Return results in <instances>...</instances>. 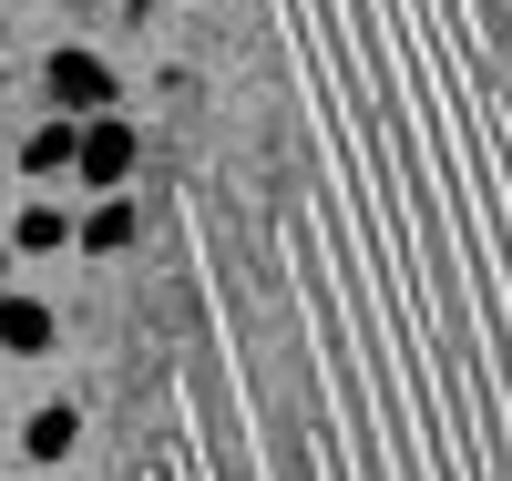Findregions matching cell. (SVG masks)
Returning <instances> with one entry per match:
<instances>
[{"label": "cell", "instance_id": "6da1fadb", "mask_svg": "<svg viewBox=\"0 0 512 481\" xmlns=\"http://www.w3.org/2000/svg\"><path fill=\"white\" fill-rule=\"evenodd\" d=\"M41 93H52L62 123H93V113H113V62L82 52V41H62V52L41 62Z\"/></svg>", "mask_w": 512, "mask_h": 481}, {"label": "cell", "instance_id": "7a4b0ae2", "mask_svg": "<svg viewBox=\"0 0 512 481\" xmlns=\"http://www.w3.org/2000/svg\"><path fill=\"white\" fill-rule=\"evenodd\" d=\"M134 154H144V134H134V123H123V113H93V123H82V154H72L82 195H123Z\"/></svg>", "mask_w": 512, "mask_h": 481}, {"label": "cell", "instance_id": "3957f363", "mask_svg": "<svg viewBox=\"0 0 512 481\" xmlns=\"http://www.w3.org/2000/svg\"><path fill=\"white\" fill-rule=\"evenodd\" d=\"M52 348H62V308L31 297V287H11L0 297V359H52Z\"/></svg>", "mask_w": 512, "mask_h": 481}, {"label": "cell", "instance_id": "277c9868", "mask_svg": "<svg viewBox=\"0 0 512 481\" xmlns=\"http://www.w3.org/2000/svg\"><path fill=\"white\" fill-rule=\"evenodd\" d=\"M72 451H82V400H31V420H21V461L62 471Z\"/></svg>", "mask_w": 512, "mask_h": 481}, {"label": "cell", "instance_id": "5b68a950", "mask_svg": "<svg viewBox=\"0 0 512 481\" xmlns=\"http://www.w3.org/2000/svg\"><path fill=\"white\" fill-rule=\"evenodd\" d=\"M134 236H144L134 195H93V205H82V226H72V246H82V256H134Z\"/></svg>", "mask_w": 512, "mask_h": 481}, {"label": "cell", "instance_id": "8992f818", "mask_svg": "<svg viewBox=\"0 0 512 481\" xmlns=\"http://www.w3.org/2000/svg\"><path fill=\"white\" fill-rule=\"evenodd\" d=\"M72 154H82V123H62V113H41L31 134H21V174H31V185H62Z\"/></svg>", "mask_w": 512, "mask_h": 481}, {"label": "cell", "instance_id": "52a82bcc", "mask_svg": "<svg viewBox=\"0 0 512 481\" xmlns=\"http://www.w3.org/2000/svg\"><path fill=\"white\" fill-rule=\"evenodd\" d=\"M72 226H82L72 205H52V195H31V205L11 215V246H21V256H62V246H72Z\"/></svg>", "mask_w": 512, "mask_h": 481}]
</instances>
